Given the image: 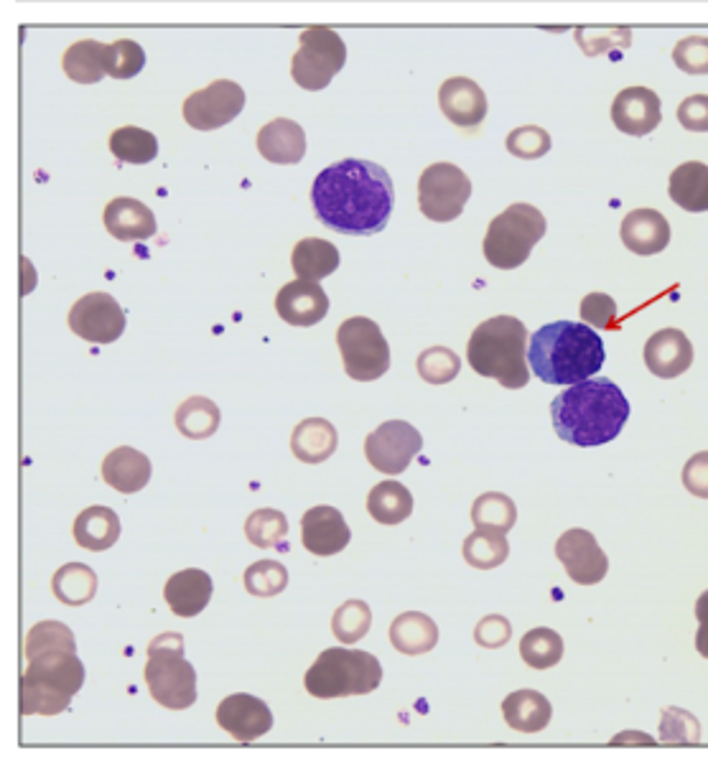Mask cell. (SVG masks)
Returning <instances> with one entry per match:
<instances>
[{"mask_svg": "<svg viewBox=\"0 0 708 766\" xmlns=\"http://www.w3.org/2000/svg\"><path fill=\"white\" fill-rule=\"evenodd\" d=\"M245 108L243 87L233 79H217L204 90L189 94L184 102V120L194 131H217L233 123Z\"/></svg>", "mask_w": 708, "mask_h": 766, "instance_id": "13", "label": "cell"}, {"mask_svg": "<svg viewBox=\"0 0 708 766\" xmlns=\"http://www.w3.org/2000/svg\"><path fill=\"white\" fill-rule=\"evenodd\" d=\"M604 357V341L588 324H546L532 334L528 345L530 370L546 385H576L594 378L602 370Z\"/></svg>", "mask_w": 708, "mask_h": 766, "instance_id": "4", "label": "cell"}, {"mask_svg": "<svg viewBox=\"0 0 708 766\" xmlns=\"http://www.w3.org/2000/svg\"><path fill=\"white\" fill-rule=\"evenodd\" d=\"M660 741L667 746H694L701 741V725L688 710L665 708L660 721Z\"/></svg>", "mask_w": 708, "mask_h": 766, "instance_id": "45", "label": "cell"}, {"mask_svg": "<svg viewBox=\"0 0 708 766\" xmlns=\"http://www.w3.org/2000/svg\"><path fill=\"white\" fill-rule=\"evenodd\" d=\"M29 667L21 675V716H59L85 685V665L77 657L71 629L61 621H42L26 637Z\"/></svg>", "mask_w": 708, "mask_h": 766, "instance_id": "2", "label": "cell"}, {"mask_svg": "<svg viewBox=\"0 0 708 766\" xmlns=\"http://www.w3.org/2000/svg\"><path fill=\"white\" fill-rule=\"evenodd\" d=\"M418 374L428 385H447L461 370V359L447 347H431L418 354Z\"/></svg>", "mask_w": 708, "mask_h": 766, "instance_id": "46", "label": "cell"}, {"mask_svg": "<svg viewBox=\"0 0 708 766\" xmlns=\"http://www.w3.org/2000/svg\"><path fill=\"white\" fill-rule=\"evenodd\" d=\"M110 150L123 164H150L158 156V138L135 125H123L110 135Z\"/></svg>", "mask_w": 708, "mask_h": 766, "instance_id": "38", "label": "cell"}, {"mask_svg": "<svg viewBox=\"0 0 708 766\" xmlns=\"http://www.w3.org/2000/svg\"><path fill=\"white\" fill-rule=\"evenodd\" d=\"M439 105L441 113L447 115L453 125L474 127L487 115V94H484V90L474 79L451 77L441 85Z\"/></svg>", "mask_w": 708, "mask_h": 766, "instance_id": "21", "label": "cell"}, {"mask_svg": "<svg viewBox=\"0 0 708 766\" xmlns=\"http://www.w3.org/2000/svg\"><path fill=\"white\" fill-rule=\"evenodd\" d=\"M220 408L210 397H189L187 403L179 405L177 410V428L181 436L192 438V441H204L217 433L220 428Z\"/></svg>", "mask_w": 708, "mask_h": 766, "instance_id": "36", "label": "cell"}, {"mask_svg": "<svg viewBox=\"0 0 708 766\" xmlns=\"http://www.w3.org/2000/svg\"><path fill=\"white\" fill-rule=\"evenodd\" d=\"M469 196H472V181L459 166L443 161L428 166L420 173L418 206L428 219L451 222L461 217Z\"/></svg>", "mask_w": 708, "mask_h": 766, "instance_id": "11", "label": "cell"}, {"mask_svg": "<svg viewBox=\"0 0 708 766\" xmlns=\"http://www.w3.org/2000/svg\"><path fill=\"white\" fill-rule=\"evenodd\" d=\"M671 199L686 212H708V166L686 161L671 173Z\"/></svg>", "mask_w": 708, "mask_h": 766, "instance_id": "32", "label": "cell"}, {"mask_svg": "<svg viewBox=\"0 0 708 766\" xmlns=\"http://www.w3.org/2000/svg\"><path fill=\"white\" fill-rule=\"evenodd\" d=\"M469 364L482 378L497 380L505 390H520L530 382L528 329L515 316H492L480 324L467 345Z\"/></svg>", "mask_w": 708, "mask_h": 766, "instance_id": "5", "label": "cell"}, {"mask_svg": "<svg viewBox=\"0 0 708 766\" xmlns=\"http://www.w3.org/2000/svg\"><path fill=\"white\" fill-rule=\"evenodd\" d=\"M54 596L67 606H85L90 604L98 594V576L90 565L85 563H67L54 573L52 578Z\"/></svg>", "mask_w": 708, "mask_h": 766, "instance_id": "35", "label": "cell"}, {"mask_svg": "<svg viewBox=\"0 0 708 766\" xmlns=\"http://www.w3.org/2000/svg\"><path fill=\"white\" fill-rule=\"evenodd\" d=\"M503 713L510 729L520 733H540L551 723L553 708L538 690H517L505 698Z\"/></svg>", "mask_w": 708, "mask_h": 766, "instance_id": "30", "label": "cell"}, {"mask_svg": "<svg viewBox=\"0 0 708 766\" xmlns=\"http://www.w3.org/2000/svg\"><path fill=\"white\" fill-rule=\"evenodd\" d=\"M383 683V665L375 654L347 647L324 650L304 677L308 696L329 700L368 696Z\"/></svg>", "mask_w": 708, "mask_h": 766, "instance_id": "6", "label": "cell"}, {"mask_svg": "<svg viewBox=\"0 0 708 766\" xmlns=\"http://www.w3.org/2000/svg\"><path fill=\"white\" fill-rule=\"evenodd\" d=\"M291 266L293 273L304 278V281H324L339 268V250L329 239L306 237L293 247Z\"/></svg>", "mask_w": 708, "mask_h": 766, "instance_id": "31", "label": "cell"}, {"mask_svg": "<svg viewBox=\"0 0 708 766\" xmlns=\"http://www.w3.org/2000/svg\"><path fill=\"white\" fill-rule=\"evenodd\" d=\"M555 557L563 563L569 578L578 586H594L607 578L609 557L588 530H566L555 542Z\"/></svg>", "mask_w": 708, "mask_h": 766, "instance_id": "15", "label": "cell"}, {"mask_svg": "<svg viewBox=\"0 0 708 766\" xmlns=\"http://www.w3.org/2000/svg\"><path fill=\"white\" fill-rule=\"evenodd\" d=\"M352 540L349 525L345 522L339 509L334 507H314L301 517V542L308 553L316 557H329L341 553Z\"/></svg>", "mask_w": 708, "mask_h": 766, "instance_id": "17", "label": "cell"}, {"mask_svg": "<svg viewBox=\"0 0 708 766\" xmlns=\"http://www.w3.org/2000/svg\"><path fill=\"white\" fill-rule=\"evenodd\" d=\"M108 233L121 243H135V239H148L156 235V217L146 204L138 199L117 196L105 206L102 214Z\"/></svg>", "mask_w": 708, "mask_h": 766, "instance_id": "23", "label": "cell"}, {"mask_svg": "<svg viewBox=\"0 0 708 766\" xmlns=\"http://www.w3.org/2000/svg\"><path fill=\"white\" fill-rule=\"evenodd\" d=\"M472 522L476 530L484 532H510L517 522V507L507 494L487 492L474 499Z\"/></svg>", "mask_w": 708, "mask_h": 766, "instance_id": "37", "label": "cell"}, {"mask_svg": "<svg viewBox=\"0 0 708 766\" xmlns=\"http://www.w3.org/2000/svg\"><path fill=\"white\" fill-rule=\"evenodd\" d=\"M217 723L235 741H258L273 729V713L260 698L248 692L227 696L217 708Z\"/></svg>", "mask_w": 708, "mask_h": 766, "instance_id": "16", "label": "cell"}, {"mask_svg": "<svg viewBox=\"0 0 708 766\" xmlns=\"http://www.w3.org/2000/svg\"><path fill=\"white\" fill-rule=\"evenodd\" d=\"M337 345L345 372L357 382L380 380L390 370V347L380 326L368 316H352L339 326Z\"/></svg>", "mask_w": 708, "mask_h": 766, "instance_id": "9", "label": "cell"}, {"mask_svg": "<svg viewBox=\"0 0 708 766\" xmlns=\"http://www.w3.org/2000/svg\"><path fill=\"white\" fill-rule=\"evenodd\" d=\"M696 650L704 654V657L708 660V621L706 624L698 627V632H696Z\"/></svg>", "mask_w": 708, "mask_h": 766, "instance_id": "55", "label": "cell"}, {"mask_svg": "<svg viewBox=\"0 0 708 766\" xmlns=\"http://www.w3.org/2000/svg\"><path fill=\"white\" fill-rule=\"evenodd\" d=\"M678 120L690 133H708V94H690L683 100Z\"/></svg>", "mask_w": 708, "mask_h": 766, "instance_id": "52", "label": "cell"}, {"mask_svg": "<svg viewBox=\"0 0 708 766\" xmlns=\"http://www.w3.org/2000/svg\"><path fill=\"white\" fill-rule=\"evenodd\" d=\"M581 318L594 329H617V303L607 293H588L581 301Z\"/></svg>", "mask_w": 708, "mask_h": 766, "instance_id": "50", "label": "cell"}, {"mask_svg": "<svg viewBox=\"0 0 708 766\" xmlns=\"http://www.w3.org/2000/svg\"><path fill=\"white\" fill-rule=\"evenodd\" d=\"M69 329L92 345H113L125 331V311L110 293H87L69 311Z\"/></svg>", "mask_w": 708, "mask_h": 766, "instance_id": "14", "label": "cell"}, {"mask_svg": "<svg viewBox=\"0 0 708 766\" xmlns=\"http://www.w3.org/2000/svg\"><path fill=\"white\" fill-rule=\"evenodd\" d=\"M164 598L177 617L181 619L196 617V613H202L206 609V604H210L212 598L210 573L199 568H187V571L173 573V576L166 581Z\"/></svg>", "mask_w": 708, "mask_h": 766, "instance_id": "22", "label": "cell"}, {"mask_svg": "<svg viewBox=\"0 0 708 766\" xmlns=\"http://www.w3.org/2000/svg\"><path fill=\"white\" fill-rule=\"evenodd\" d=\"M148 692L158 706L187 710L196 703V673L184 657V637L179 632L158 634L148 644L146 669Z\"/></svg>", "mask_w": 708, "mask_h": 766, "instance_id": "7", "label": "cell"}, {"mask_svg": "<svg viewBox=\"0 0 708 766\" xmlns=\"http://www.w3.org/2000/svg\"><path fill=\"white\" fill-rule=\"evenodd\" d=\"M347 61V46L337 31L314 26L301 34V46L291 59V77L308 92L329 87Z\"/></svg>", "mask_w": 708, "mask_h": 766, "instance_id": "10", "label": "cell"}, {"mask_svg": "<svg viewBox=\"0 0 708 766\" xmlns=\"http://www.w3.org/2000/svg\"><path fill=\"white\" fill-rule=\"evenodd\" d=\"M370 624H372L370 606L360 601V598H355V601L341 604L339 609L334 611L331 632L341 644H355L370 632Z\"/></svg>", "mask_w": 708, "mask_h": 766, "instance_id": "42", "label": "cell"}, {"mask_svg": "<svg viewBox=\"0 0 708 766\" xmlns=\"http://www.w3.org/2000/svg\"><path fill=\"white\" fill-rule=\"evenodd\" d=\"M611 120L619 131L627 135H648L655 131L663 120L660 98L650 87H627L615 98L611 105Z\"/></svg>", "mask_w": 708, "mask_h": 766, "instance_id": "20", "label": "cell"}, {"mask_svg": "<svg viewBox=\"0 0 708 766\" xmlns=\"http://www.w3.org/2000/svg\"><path fill=\"white\" fill-rule=\"evenodd\" d=\"M576 38L586 54H604L611 49H627L632 42V31L625 26L617 29H578Z\"/></svg>", "mask_w": 708, "mask_h": 766, "instance_id": "48", "label": "cell"}, {"mask_svg": "<svg viewBox=\"0 0 708 766\" xmlns=\"http://www.w3.org/2000/svg\"><path fill=\"white\" fill-rule=\"evenodd\" d=\"M520 654L525 665L532 669H551L563 657V640L559 632L548 627L530 629L520 642Z\"/></svg>", "mask_w": 708, "mask_h": 766, "instance_id": "40", "label": "cell"}, {"mask_svg": "<svg viewBox=\"0 0 708 766\" xmlns=\"http://www.w3.org/2000/svg\"><path fill=\"white\" fill-rule=\"evenodd\" d=\"M276 311L289 326H314L329 314V295L316 281L299 278L278 291Z\"/></svg>", "mask_w": 708, "mask_h": 766, "instance_id": "18", "label": "cell"}, {"mask_svg": "<svg viewBox=\"0 0 708 766\" xmlns=\"http://www.w3.org/2000/svg\"><path fill=\"white\" fill-rule=\"evenodd\" d=\"M339 436L337 428L324 418H308L301 420L296 430L291 433V451L293 457L304 464H322L337 451Z\"/></svg>", "mask_w": 708, "mask_h": 766, "instance_id": "28", "label": "cell"}, {"mask_svg": "<svg viewBox=\"0 0 708 766\" xmlns=\"http://www.w3.org/2000/svg\"><path fill=\"white\" fill-rule=\"evenodd\" d=\"M513 637V624L499 613H490L484 617L480 624L474 627V642L484 650H499L510 642Z\"/></svg>", "mask_w": 708, "mask_h": 766, "instance_id": "51", "label": "cell"}, {"mask_svg": "<svg viewBox=\"0 0 708 766\" xmlns=\"http://www.w3.org/2000/svg\"><path fill=\"white\" fill-rule=\"evenodd\" d=\"M61 67H65V75L77 85H98L105 71V44L92 42H77L71 44L65 52V59H61Z\"/></svg>", "mask_w": 708, "mask_h": 766, "instance_id": "33", "label": "cell"}, {"mask_svg": "<svg viewBox=\"0 0 708 766\" xmlns=\"http://www.w3.org/2000/svg\"><path fill=\"white\" fill-rule=\"evenodd\" d=\"M245 534L252 545L260 550L268 548H285V538H289V517L278 509H258L248 517L245 522Z\"/></svg>", "mask_w": 708, "mask_h": 766, "instance_id": "41", "label": "cell"}, {"mask_svg": "<svg viewBox=\"0 0 708 766\" xmlns=\"http://www.w3.org/2000/svg\"><path fill=\"white\" fill-rule=\"evenodd\" d=\"M546 217L532 204H513L490 222L484 235V258L492 268L515 270L530 258L546 235Z\"/></svg>", "mask_w": 708, "mask_h": 766, "instance_id": "8", "label": "cell"}, {"mask_svg": "<svg viewBox=\"0 0 708 766\" xmlns=\"http://www.w3.org/2000/svg\"><path fill=\"white\" fill-rule=\"evenodd\" d=\"M619 235L634 255H658L671 243V225L658 210H634L625 217Z\"/></svg>", "mask_w": 708, "mask_h": 766, "instance_id": "25", "label": "cell"}, {"mask_svg": "<svg viewBox=\"0 0 708 766\" xmlns=\"http://www.w3.org/2000/svg\"><path fill=\"white\" fill-rule=\"evenodd\" d=\"M553 428L561 441L581 449L604 446L622 433L630 418V403L622 390L607 378L584 380L551 403Z\"/></svg>", "mask_w": 708, "mask_h": 766, "instance_id": "3", "label": "cell"}, {"mask_svg": "<svg viewBox=\"0 0 708 766\" xmlns=\"http://www.w3.org/2000/svg\"><path fill=\"white\" fill-rule=\"evenodd\" d=\"M285 586H289V571L278 561H258L245 571V588L258 598L283 594Z\"/></svg>", "mask_w": 708, "mask_h": 766, "instance_id": "43", "label": "cell"}, {"mask_svg": "<svg viewBox=\"0 0 708 766\" xmlns=\"http://www.w3.org/2000/svg\"><path fill=\"white\" fill-rule=\"evenodd\" d=\"M121 538V520L110 507H87L75 520V540L90 553H105Z\"/></svg>", "mask_w": 708, "mask_h": 766, "instance_id": "29", "label": "cell"}, {"mask_svg": "<svg viewBox=\"0 0 708 766\" xmlns=\"http://www.w3.org/2000/svg\"><path fill=\"white\" fill-rule=\"evenodd\" d=\"M368 512L380 525H401L413 512V497L401 482H380L368 497Z\"/></svg>", "mask_w": 708, "mask_h": 766, "instance_id": "34", "label": "cell"}, {"mask_svg": "<svg viewBox=\"0 0 708 766\" xmlns=\"http://www.w3.org/2000/svg\"><path fill=\"white\" fill-rule=\"evenodd\" d=\"M675 67L686 75H708V38L688 36L673 49Z\"/></svg>", "mask_w": 708, "mask_h": 766, "instance_id": "49", "label": "cell"}, {"mask_svg": "<svg viewBox=\"0 0 708 766\" xmlns=\"http://www.w3.org/2000/svg\"><path fill=\"white\" fill-rule=\"evenodd\" d=\"M390 644L401 652L408 654V657H416V654H426L436 647L439 642V627L434 624L431 617L420 611H405L401 617H395L393 624H390Z\"/></svg>", "mask_w": 708, "mask_h": 766, "instance_id": "27", "label": "cell"}, {"mask_svg": "<svg viewBox=\"0 0 708 766\" xmlns=\"http://www.w3.org/2000/svg\"><path fill=\"white\" fill-rule=\"evenodd\" d=\"M625 744H642V746H652V744H655V741H652V739H648V736H644V733H640V731H627V733H619V736L615 739V741H611V746H625Z\"/></svg>", "mask_w": 708, "mask_h": 766, "instance_id": "54", "label": "cell"}, {"mask_svg": "<svg viewBox=\"0 0 708 766\" xmlns=\"http://www.w3.org/2000/svg\"><path fill=\"white\" fill-rule=\"evenodd\" d=\"M420 449H424V436L405 420L383 423L364 441V457H368L370 466L387 476L403 474Z\"/></svg>", "mask_w": 708, "mask_h": 766, "instance_id": "12", "label": "cell"}, {"mask_svg": "<svg viewBox=\"0 0 708 766\" xmlns=\"http://www.w3.org/2000/svg\"><path fill=\"white\" fill-rule=\"evenodd\" d=\"M683 486H686L694 497L708 499V451H701L688 459L686 469H683Z\"/></svg>", "mask_w": 708, "mask_h": 766, "instance_id": "53", "label": "cell"}, {"mask_svg": "<svg viewBox=\"0 0 708 766\" xmlns=\"http://www.w3.org/2000/svg\"><path fill=\"white\" fill-rule=\"evenodd\" d=\"M507 150L517 158H540L551 150V133L538 125H522L507 135Z\"/></svg>", "mask_w": 708, "mask_h": 766, "instance_id": "47", "label": "cell"}, {"mask_svg": "<svg viewBox=\"0 0 708 766\" xmlns=\"http://www.w3.org/2000/svg\"><path fill=\"white\" fill-rule=\"evenodd\" d=\"M696 619L701 621V624H706L708 621V590H704L701 598L696 601Z\"/></svg>", "mask_w": 708, "mask_h": 766, "instance_id": "56", "label": "cell"}, {"mask_svg": "<svg viewBox=\"0 0 708 766\" xmlns=\"http://www.w3.org/2000/svg\"><path fill=\"white\" fill-rule=\"evenodd\" d=\"M316 219L339 235L383 233L395 206V189L383 166L345 158L316 177L312 187Z\"/></svg>", "mask_w": 708, "mask_h": 766, "instance_id": "1", "label": "cell"}, {"mask_svg": "<svg viewBox=\"0 0 708 766\" xmlns=\"http://www.w3.org/2000/svg\"><path fill=\"white\" fill-rule=\"evenodd\" d=\"M146 67V52L131 38L105 46V71L115 79H131Z\"/></svg>", "mask_w": 708, "mask_h": 766, "instance_id": "44", "label": "cell"}, {"mask_svg": "<svg viewBox=\"0 0 708 766\" xmlns=\"http://www.w3.org/2000/svg\"><path fill=\"white\" fill-rule=\"evenodd\" d=\"M510 555V542L503 532L476 530L464 540V561L476 571H492Z\"/></svg>", "mask_w": 708, "mask_h": 766, "instance_id": "39", "label": "cell"}, {"mask_svg": "<svg viewBox=\"0 0 708 766\" xmlns=\"http://www.w3.org/2000/svg\"><path fill=\"white\" fill-rule=\"evenodd\" d=\"M258 150L270 164H299L306 156V133L289 117H278L262 125L258 133Z\"/></svg>", "mask_w": 708, "mask_h": 766, "instance_id": "24", "label": "cell"}, {"mask_svg": "<svg viewBox=\"0 0 708 766\" xmlns=\"http://www.w3.org/2000/svg\"><path fill=\"white\" fill-rule=\"evenodd\" d=\"M102 478L121 494H135L150 482V461L146 453L121 446L102 461Z\"/></svg>", "mask_w": 708, "mask_h": 766, "instance_id": "26", "label": "cell"}, {"mask_svg": "<svg viewBox=\"0 0 708 766\" xmlns=\"http://www.w3.org/2000/svg\"><path fill=\"white\" fill-rule=\"evenodd\" d=\"M644 364L655 378H681L694 364V345L681 329H660L644 345Z\"/></svg>", "mask_w": 708, "mask_h": 766, "instance_id": "19", "label": "cell"}]
</instances>
